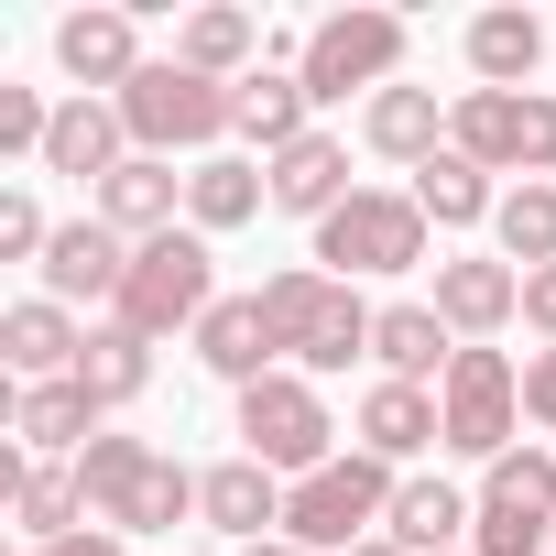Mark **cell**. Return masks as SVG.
<instances>
[{
	"label": "cell",
	"mask_w": 556,
	"mask_h": 556,
	"mask_svg": "<svg viewBox=\"0 0 556 556\" xmlns=\"http://www.w3.org/2000/svg\"><path fill=\"white\" fill-rule=\"evenodd\" d=\"M447 153H469L480 175L545 186L556 175V99H534V88H469L447 110Z\"/></svg>",
	"instance_id": "obj_4"
},
{
	"label": "cell",
	"mask_w": 556,
	"mask_h": 556,
	"mask_svg": "<svg viewBox=\"0 0 556 556\" xmlns=\"http://www.w3.org/2000/svg\"><path fill=\"white\" fill-rule=\"evenodd\" d=\"M12 437H23V458H88L99 393L88 382H12Z\"/></svg>",
	"instance_id": "obj_15"
},
{
	"label": "cell",
	"mask_w": 556,
	"mask_h": 556,
	"mask_svg": "<svg viewBox=\"0 0 556 556\" xmlns=\"http://www.w3.org/2000/svg\"><path fill=\"white\" fill-rule=\"evenodd\" d=\"M469 66H480V88H523L545 66V23L534 12H480L469 23Z\"/></svg>",
	"instance_id": "obj_29"
},
{
	"label": "cell",
	"mask_w": 556,
	"mask_h": 556,
	"mask_svg": "<svg viewBox=\"0 0 556 556\" xmlns=\"http://www.w3.org/2000/svg\"><path fill=\"white\" fill-rule=\"evenodd\" d=\"M142 458H153L142 437H88V458H77V491H88V513H110V502H121V480H131Z\"/></svg>",
	"instance_id": "obj_34"
},
{
	"label": "cell",
	"mask_w": 556,
	"mask_h": 556,
	"mask_svg": "<svg viewBox=\"0 0 556 556\" xmlns=\"http://www.w3.org/2000/svg\"><path fill=\"white\" fill-rule=\"evenodd\" d=\"M34 556H66V545H34Z\"/></svg>",
	"instance_id": "obj_40"
},
{
	"label": "cell",
	"mask_w": 556,
	"mask_h": 556,
	"mask_svg": "<svg viewBox=\"0 0 556 556\" xmlns=\"http://www.w3.org/2000/svg\"><path fill=\"white\" fill-rule=\"evenodd\" d=\"M393 469L371 458V447H339L317 480H295V502H285V545H306V556H350V545H371L382 523H393Z\"/></svg>",
	"instance_id": "obj_1"
},
{
	"label": "cell",
	"mask_w": 556,
	"mask_h": 556,
	"mask_svg": "<svg viewBox=\"0 0 556 556\" xmlns=\"http://www.w3.org/2000/svg\"><path fill=\"white\" fill-rule=\"evenodd\" d=\"M55 66L77 77V99H88V88L121 99V88L142 77V23L121 12V0H99V12H66V23H55Z\"/></svg>",
	"instance_id": "obj_11"
},
{
	"label": "cell",
	"mask_w": 556,
	"mask_h": 556,
	"mask_svg": "<svg viewBox=\"0 0 556 556\" xmlns=\"http://www.w3.org/2000/svg\"><path fill=\"white\" fill-rule=\"evenodd\" d=\"M197 361L218 371V382H273V361H285V339H273V317H262V295H218L207 306V328H197Z\"/></svg>",
	"instance_id": "obj_17"
},
{
	"label": "cell",
	"mask_w": 556,
	"mask_h": 556,
	"mask_svg": "<svg viewBox=\"0 0 556 556\" xmlns=\"http://www.w3.org/2000/svg\"><path fill=\"white\" fill-rule=\"evenodd\" d=\"M240 458H262L273 480H317L328 458H339V426H328V404H317V382L306 371H273V382H251L240 393Z\"/></svg>",
	"instance_id": "obj_5"
},
{
	"label": "cell",
	"mask_w": 556,
	"mask_h": 556,
	"mask_svg": "<svg viewBox=\"0 0 556 556\" xmlns=\"http://www.w3.org/2000/svg\"><path fill=\"white\" fill-rule=\"evenodd\" d=\"M371 361H382V382H447V361H458V339H447V317L437 306H382L371 317Z\"/></svg>",
	"instance_id": "obj_23"
},
{
	"label": "cell",
	"mask_w": 556,
	"mask_h": 556,
	"mask_svg": "<svg viewBox=\"0 0 556 556\" xmlns=\"http://www.w3.org/2000/svg\"><path fill=\"white\" fill-rule=\"evenodd\" d=\"M480 502H502V513H545V523H556V458H545V447H502L491 480H480Z\"/></svg>",
	"instance_id": "obj_33"
},
{
	"label": "cell",
	"mask_w": 556,
	"mask_h": 556,
	"mask_svg": "<svg viewBox=\"0 0 556 556\" xmlns=\"http://www.w3.org/2000/svg\"><path fill=\"white\" fill-rule=\"evenodd\" d=\"M317 262L339 285H361V273H415L426 262V207L393 197V186H361L339 218H317Z\"/></svg>",
	"instance_id": "obj_8"
},
{
	"label": "cell",
	"mask_w": 556,
	"mask_h": 556,
	"mask_svg": "<svg viewBox=\"0 0 556 556\" xmlns=\"http://www.w3.org/2000/svg\"><path fill=\"white\" fill-rule=\"evenodd\" d=\"M186 513H197V469H175V458H142L99 523H110V534H175Z\"/></svg>",
	"instance_id": "obj_25"
},
{
	"label": "cell",
	"mask_w": 556,
	"mask_h": 556,
	"mask_svg": "<svg viewBox=\"0 0 556 556\" xmlns=\"http://www.w3.org/2000/svg\"><path fill=\"white\" fill-rule=\"evenodd\" d=\"M240 556H306V545H285V534H273V545H240Z\"/></svg>",
	"instance_id": "obj_38"
},
{
	"label": "cell",
	"mask_w": 556,
	"mask_h": 556,
	"mask_svg": "<svg viewBox=\"0 0 556 556\" xmlns=\"http://www.w3.org/2000/svg\"><path fill=\"white\" fill-rule=\"evenodd\" d=\"M523 415H534V426H556V350H534V361H523Z\"/></svg>",
	"instance_id": "obj_37"
},
{
	"label": "cell",
	"mask_w": 556,
	"mask_h": 556,
	"mask_svg": "<svg viewBox=\"0 0 556 556\" xmlns=\"http://www.w3.org/2000/svg\"><path fill=\"white\" fill-rule=\"evenodd\" d=\"M415 207H426V229H469V218H491L502 197H491V175H480L469 153H437V164H415Z\"/></svg>",
	"instance_id": "obj_30"
},
{
	"label": "cell",
	"mask_w": 556,
	"mask_h": 556,
	"mask_svg": "<svg viewBox=\"0 0 556 556\" xmlns=\"http://www.w3.org/2000/svg\"><path fill=\"white\" fill-rule=\"evenodd\" d=\"M175 207H186V175H175L164 153H131V164L99 186V218H110L121 240H164V229H175Z\"/></svg>",
	"instance_id": "obj_21"
},
{
	"label": "cell",
	"mask_w": 556,
	"mask_h": 556,
	"mask_svg": "<svg viewBox=\"0 0 556 556\" xmlns=\"http://www.w3.org/2000/svg\"><path fill=\"white\" fill-rule=\"evenodd\" d=\"M207 306H218L207 229H164V240H142V251H131L110 328H131V339H175V328H207Z\"/></svg>",
	"instance_id": "obj_3"
},
{
	"label": "cell",
	"mask_w": 556,
	"mask_h": 556,
	"mask_svg": "<svg viewBox=\"0 0 556 556\" xmlns=\"http://www.w3.org/2000/svg\"><path fill=\"white\" fill-rule=\"evenodd\" d=\"M437 317H447V339H491V328H513L523 317V273L513 262H437V295H426Z\"/></svg>",
	"instance_id": "obj_13"
},
{
	"label": "cell",
	"mask_w": 556,
	"mask_h": 556,
	"mask_svg": "<svg viewBox=\"0 0 556 556\" xmlns=\"http://www.w3.org/2000/svg\"><path fill=\"white\" fill-rule=\"evenodd\" d=\"M121 164H131V121H121V99H66V110H55V142H45V175L110 186Z\"/></svg>",
	"instance_id": "obj_14"
},
{
	"label": "cell",
	"mask_w": 556,
	"mask_h": 556,
	"mask_svg": "<svg viewBox=\"0 0 556 556\" xmlns=\"http://www.w3.org/2000/svg\"><path fill=\"white\" fill-rule=\"evenodd\" d=\"M77 382L99 393V415H110V404H142V382H153V339H131V328H88Z\"/></svg>",
	"instance_id": "obj_31"
},
{
	"label": "cell",
	"mask_w": 556,
	"mask_h": 556,
	"mask_svg": "<svg viewBox=\"0 0 556 556\" xmlns=\"http://www.w3.org/2000/svg\"><path fill=\"white\" fill-rule=\"evenodd\" d=\"M121 121H131V153H207L218 131H229V88L218 77H197V66H142L131 88H121Z\"/></svg>",
	"instance_id": "obj_6"
},
{
	"label": "cell",
	"mask_w": 556,
	"mask_h": 556,
	"mask_svg": "<svg viewBox=\"0 0 556 556\" xmlns=\"http://www.w3.org/2000/svg\"><path fill=\"white\" fill-rule=\"evenodd\" d=\"M491 229H502V262L545 273V262H556V186H513V197L491 207Z\"/></svg>",
	"instance_id": "obj_32"
},
{
	"label": "cell",
	"mask_w": 556,
	"mask_h": 556,
	"mask_svg": "<svg viewBox=\"0 0 556 556\" xmlns=\"http://www.w3.org/2000/svg\"><path fill=\"white\" fill-rule=\"evenodd\" d=\"M306 110H317V99H306V77H285V66H251V77L229 88V131L262 142V164L306 142Z\"/></svg>",
	"instance_id": "obj_20"
},
{
	"label": "cell",
	"mask_w": 556,
	"mask_h": 556,
	"mask_svg": "<svg viewBox=\"0 0 556 556\" xmlns=\"http://www.w3.org/2000/svg\"><path fill=\"white\" fill-rule=\"evenodd\" d=\"M262 317H273V339H285L295 371H350V361H371V317L382 306H361L339 273H273Z\"/></svg>",
	"instance_id": "obj_2"
},
{
	"label": "cell",
	"mask_w": 556,
	"mask_h": 556,
	"mask_svg": "<svg viewBox=\"0 0 556 556\" xmlns=\"http://www.w3.org/2000/svg\"><path fill=\"white\" fill-rule=\"evenodd\" d=\"M393 66H404V12H328L306 45H295V77H306V99L317 110H339L350 88H393Z\"/></svg>",
	"instance_id": "obj_7"
},
{
	"label": "cell",
	"mask_w": 556,
	"mask_h": 556,
	"mask_svg": "<svg viewBox=\"0 0 556 556\" xmlns=\"http://www.w3.org/2000/svg\"><path fill=\"white\" fill-rule=\"evenodd\" d=\"M262 175H273V207H295V218H339V207L361 197V186H350V142H339V131H306L295 153H273Z\"/></svg>",
	"instance_id": "obj_19"
},
{
	"label": "cell",
	"mask_w": 556,
	"mask_h": 556,
	"mask_svg": "<svg viewBox=\"0 0 556 556\" xmlns=\"http://www.w3.org/2000/svg\"><path fill=\"white\" fill-rule=\"evenodd\" d=\"M77 513H88V491H77V458H34V469L12 480V523H23L34 545H66V534H88Z\"/></svg>",
	"instance_id": "obj_27"
},
{
	"label": "cell",
	"mask_w": 556,
	"mask_h": 556,
	"mask_svg": "<svg viewBox=\"0 0 556 556\" xmlns=\"http://www.w3.org/2000/svg\"><path fill=\"white\" fill-rule=\"evenodd\" d=\"M285 502H295V480H273L262 458L197 469V513H207L218 534H240V545H273V534H285Z\"/></svg>",
	"instance_id": "obj_12"
},
{
	"label": "cell",
	"mask_w": 556,
	"mask_h": 556,
	"mask_svg": "<svg viewBox=\"0 0 556 556\" xmlns=\"http://www.w3.org/2000/svg\"><path fill=\"white\" fill-rule=\"evenodd\" d=\"M361 447H371L382 469H404V458L447 447V415H437V393H426V382H371V393H361Z\"/></svg>",
	"instance_id": "obj_18"
},
{
	"label": "cell",
	"mask_w": 556,
	"mask_h": 556,
	"mask_svg": "<svg viewBox=\"0 0 556 556\" xmlns=\"http://www.w3.org/2000/svg\"><path fill=\"white\" fill-rule=\"evenodd\" d=\"M77 350H88V328L55 295H23L12 317H0V361H12V382H77Z\"/></svg>",
	"instance_id": "obj_16"
},
{
	"label": "cell",
	"mask_w": 556,
	"mask_h": 556,
	"mask_svg": "<svg viewBox=\"0 0 556 556\" xmlns=\"http://www.w3.org/2000/svg\"><path fill=\"white\" fill-rule=\"evenodd\" d=\"M262 197H273V175H262V164L207 153V164L186 175V229H240V218H262Z\"/></svg>",
	"instance_id": "obj_26"
},
{
	"label": "cell",
	"mask_w": 556,
	"mask_h": 556,
	"mask_svg": "<svg viewBox=\"0 0 556 556\" xmlns=\"http://www.w3.org/2000/svg\"><path fill=\"white\" fill-rule=\"evenodd\" d=\"M350 556H404V545H393V534H371V545H350Z\"/></svg>",
	"instance_id": "obj_39"
},
{
	"label": "cell",
	"mask_w": 556,
	"mask_h": 556,
	"mask_svg": "<svg viewBox=\"0 0 556 556\" xmlns=\"http://www.w3.org/2000/svg\"><path fill=\"white\" fill-rule=\"evenodd\" d=\"M437 415H447V447L491 469V458L523 437V371H513L502 350H458L447 382H437Z\"/></svg>",
	"instance_id": "obj_9"
},
{
	"label": "cell",
	"mask_w": 556,
	"mask_h": 556,
	"mask_svg": "<svg viewBox=\"0 0 556 556\" xmlns=\"http://www.w3.org/2000/svg\"><path fill=\"white\" fill-rule=\"evenodd\" d=\"M523 328L556 350V262H545V273H523Z\"/></svg>",
	"instance_id": "obj_36"
},
{
	"label": "cell",
	"mask_w": 556,
	"mask_h": 556,
	"mask_svg": "<svg viewBox=\"0 0 556 556\" xmlns=\"http://www.w3.org/2000/svg\"><path fill=\"white\" fill-rule=\"evenodd\" d=\"M45 240H55V229H45L34 197H0V262H45Z\"/></svg>",
	"instance_id": "obj_35"
},
{
	"label": "cell",
	"mask_w": 556,
	"mask_h": 556,
	"mask_svg": "<svg viewBox=\"0 0 556 556\" xmlns=\"http://www.w3.org/2000/svg\"><path fill=\"white\" fill-rule=\"evenodd\" d=\"M251 12H229V0H207V12H186V34H175V66H197V77H218V88H240L251 77Z\"/></svg>",
	"instance_id": "obj_28"
},
{
	"label": "cell",
	"mask_w": 556,
	"mask_h": 556,
	"mask_svg": "<svg viewBox=\"0 0 556 556\" xmlns=\"http://www.w3.org/2000/svg\"><path fill=\"white\" fill-rule=\"evenodd\" d=\"M361 142H371L382 164H437V153H447V110H437V88H404V77H393V88L371 99Z\"/></svg>",
	"instance_id": "obj_22"
},
{
	"label": "cell",
	"mask_w": 556,
	"mask_h": 556,
	"mask_svg": "<svg viewBox=\"0 0 556 556\" xmlns=\"http://www.w3.org/2000/svg\"><path fill=\"white\" fill-rule=\"evenodd\" d=\"M131 251H142V240H121L99 207H88V218H66V229L45 240V295H55V306H77V295H88V306H121Z\"/></svg>",
	"instance_id": "obj_10"
},
{
	"label": "cell",
	"mask_w": 556,
	"mask_h": 556,
	"mask_svg": "<svg viewBox=\"0 0 556 556\" xmlns=\"http://www.w3.org/2000/svg\"><path fill=\"white\" fill-rule=\"evenodd\" d=\"M469 523H480V502H469V491H447V480H404L382 534H393L404 556H458V534H469Z\"/></svg>",
	"instance_id": "obj_24"
}]
</instances>
